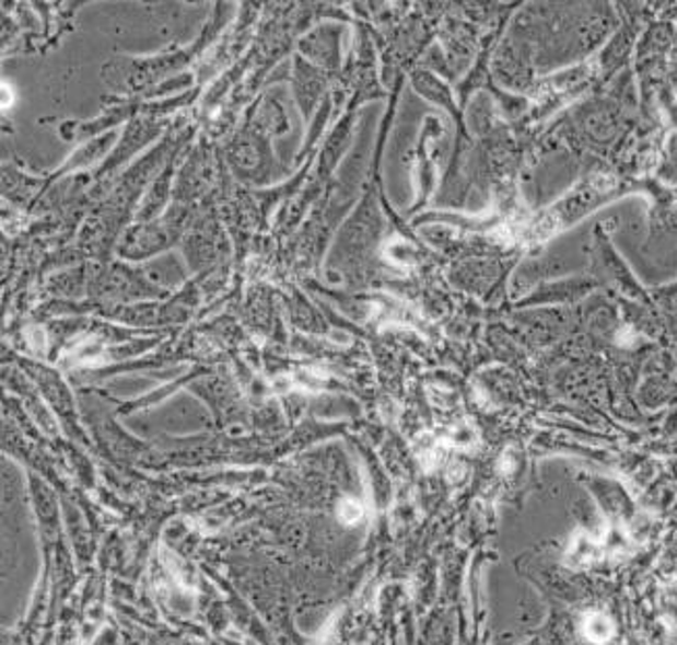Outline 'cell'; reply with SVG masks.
<instances>
[{
  "mask_svg": "<svg viewBox=\"0 0 677 645\" xmlns=\"http://www.w3.org/2000/svg\"><path fill=\"white\" fill-rule=\"evenodd\" d=\"M584 629H586V635L591 640H595V642H603V640H607L611 635V623L605 617H600V614L591 617Z\"/></svg>",
  "mask_w": 677,
  "mask_h": 645,
  "instance_id": "6da1fadb",
  "label": "cell"
},
{
  "mask_svg": "<svg viewBox=\"0 0 677 645\" xmlns=\"http://www.w3.org/2000/svg\"><path fill=\"white\" fill-rule=\"evenodd\" d=\"M341 515H343V519L355 520L360 517V508H358L353 502H348V504L341 508Z\"/></svg>",
  "mask_w": 677,
  "mask_h": 645,
  "instance_id": "7a4b0ae2",
  "label": "cell"
}]
</instances>
